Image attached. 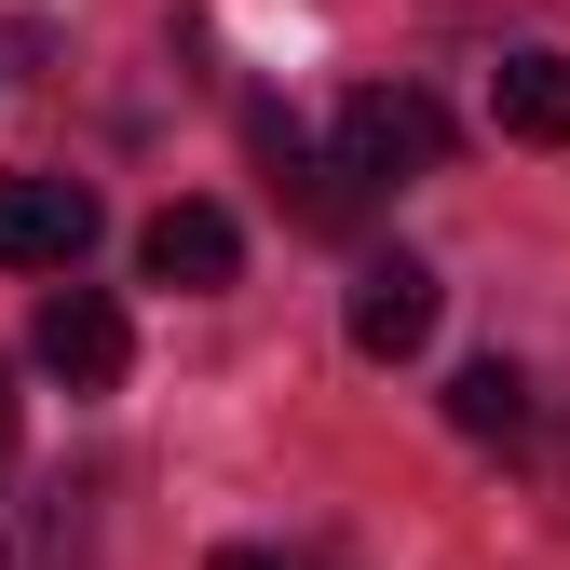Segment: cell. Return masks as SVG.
<instances>
[{
	"label": "cell",
	"mask_w": 570,
	"mask_h": 570,
	"mask_svg": "<svg viewBox=\"0 0 570 570\" xmlns=\"http://www.w3.org/2000/svg\"><path fill=\"white\" fill-rule=\"evenodd\" d=\"M435 164H449V109L421 96V82L340 96V177L353 190H407V177H435Z\"/></svg>",
	"instance_id": "cell-1"
},
{
	"label": "cell",
	"mask_w": 570,
	"mask_h": 570,
	"mask_svg": "<svg viewBox=\"0 0 570 570\" xmlns=\"http://www.w3.org/2000/svg\"><path fill=\"white\" fill-rule=\"evenodd\" d=\"M28 353H41L68 394H122V367H136V326H122V299H109V285H55Z\"/></svg>",
	"instance_id": "cell-2"
},
{
	"label": "cell",
	"mask_w": 570,
	"mask_h": 570,
	"mask_svg": "<svg viewBox=\"0 0 570 570\" xmlns=\"http://www.w3.org/2000/svg\"><path fill=\"white\" fill-rule=\"evenodd\" d=\"M435 313H449V285L394 245V258H367V272H353V313H340V326H353V353H367V367H407V353L435 340Z\"/></svg>",
	"instance_id": "cell-3"
},
{
	"label": "cell",
	"mask_w": 570,
	"mask_h": 570,
	"mask_svg": "<svg viewBox=\"0 0 570 570\" xmlns=\"http://www.w3.org/2000/svg\"><path fill=\"white\" fill-rule=\"evenodd\" d=\"M96 190L82 177H0V272H82Z\"/></svg>",
	"instance_id": "cell-4"
},
{
	"label": "cell",
	"mask_w": 570,
	"mask_h": 570,
	"mask_svg": "<svg viewBox=\"0 0 570 570\" xmlns=\"http://www.w3.org/2000/svg\"><path fill=\"white\" fill-rule=\"evenodd\" d=\"M136 272H150V285H177V299H218V285L245 272V232L218 218V204H164V218L136 232Z\"/></svg>",
	"instance_id": "cell-5"
},
{
	"label": "cell",
	"mask_w": 570,
	"mask_h": 570,
	"mask_svg": "<svg viewBox=\"0 0 570 570\" xmlns=\"http://www.w3.org/2000/svg\"><path fill=\"white\" fill-rule=\"evenodd\" d=\"M489 122L517 136V150H570V55L557 41H517L489 68Z\"/></svg>",
	"instance_id": "cell-6"
},
{
	"label": "cell",
	"mask_w": 570,
	"mask_h": 570,
	"mask_svg": "<svg viewBox=\"0 0 570 570\" xmlns=\"http://www.w3.org/2000/svg\"><path fill=\"white\" fill-rule=\"evenodd\" d=\"M449 421H462V435H475V449H517V435H530V421H543V381L517 367V353H475V367L449 381Z\"/></svg>",
	"instance_id": "cell-7"
},
{
	"label": "cell",
	"mask_w": 570,
	"mask_h": 570,
	"mask_svg": "<svg viewBox=\"0 0 570 570\" xmlns=\"http://www.w3.org/2000/svg\"><path fill=\"white\" fill-rule=\"evenodd\" d=\"M0 570H82V503L68 489H14L0 503Z\"/></svg>",
	"instance_id": "cell-8"
},
{
	"label": "cell",
	"mask_w": 570,
	"mask_h": 570,
	"mask_svg": "<svg viewBox=\"0 0 570 570\" xmlns=\"http://www.w3.org/2000/svg\"><path fill=\"white\" fill-rule=\"evenodd\" d=\"M218 570H340V557H272V543H218Z\"/></svg>",
	"instance_id": "cell-9"
},
{
	"label": "cell",
	"mask_w": 570,
	"mask_h": 570,
	"mask_svg": "<svg viewBox=\"0 0 570 570\" xmlns=\"http://www.w3.org/2000/svg\"><path fill=\"white\" fill-rule=\"evenodd\" d=\"M0 449H14V367H0Z\"/></svg>",
	"instance_id": "cell-10"
},
{
	"label": "cell",
	"mask_w": 570,
	"mask_h": 570,
	"mask_svg": "<svg viewBox=\"0 0 570 570\" xmlns=\"http://www.w3.org/2000/svg\"><path fill=\"white\" fill-rule=\"evenodd\" d=\"M557 421H570V407H557ZM557 503H570V435H557Z\"/></svg>",
	"instance_id": "cell-11"
}]
</instances>
